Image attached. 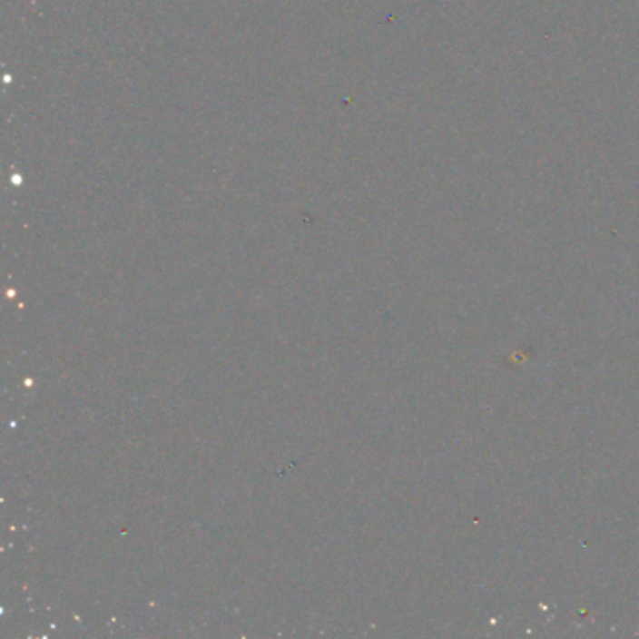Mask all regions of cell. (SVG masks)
I'll return each mask as SVG.
<instances>
[]
</instances>
